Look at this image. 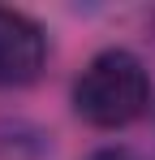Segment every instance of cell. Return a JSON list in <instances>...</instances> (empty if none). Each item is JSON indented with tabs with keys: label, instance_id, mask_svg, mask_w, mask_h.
Returning <instances> with one entry per match:
<instances>
[{
	"label": "cell",
	"instance_id": "cell-1",
	"mask_svg": "<svg viewBox=\"0 0 155 160\" xmlns=\"http://www.w3.org/2000/svg\"><path fill=\"white\" fill-rule=\"evenodd\" d=\"M151 104V74L142 56L129 48H103L99 56L86 61L82 78L73 82V108L82 121L99 130H121L138 121Z\"/></svg>",
	"mask_w": 155,
	"mask_h": 160
},
{
	"label": "cell",
	"instance_id": "cell-2",
	"mask_svg": "<svg viewBox=\"0 0 155 160\" xmlns=\"http://www.w3.org/2000/svg\"><path fill=\"white\" fill-rule=\"evenodd\" d=\"M48 65V30L30 13L0 4V87H30Z\"/></svg>",
	"mask_w": 155,
	"mask_h": 160
},
{
	"label": "cell",
	"instance_id": "cell-3",
	"mask_svg": "<svg viewBox=\"0 0 155 160\" xmlns=\"http://www.w3.org/2000/svg\"><path fill=\"white\" fill-rule=\"evenodd\" d=\"M86 160H142V156L129 152V147H99V152H91Z\"/></svg>",
	"mask_w": 155,
	"mask_h": 160
}]
</instances>
